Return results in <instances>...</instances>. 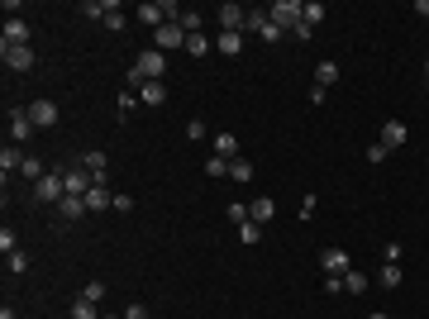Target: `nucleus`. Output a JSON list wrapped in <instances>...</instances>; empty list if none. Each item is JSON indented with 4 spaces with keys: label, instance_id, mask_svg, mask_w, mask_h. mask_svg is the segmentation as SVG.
Here are the masks:
<instances>
[{
    "label": "nucleus",
    "instance_id": "obj_12",
    "mask_svg": "<svg viewBox=\"0 0 429 319\" xmlns=\"http://www.w3.org/2000/svg\"><path fill=\"white\" fill-rule=\"evenodd\" d=\"M5 48H29V24L24 19H10L5 24Z\"/></svg>",
    "mask_w": 429,
    "mask_h": 319
},
{
    "label": "nucleus",
    "instance_id": "obj_29",
    "mask_svg": "<svg viewBox=\"0 0 429 319\" xmlns=\"http://www.w3.org/2000/svg\"><path fill=\"white\" fill-rule=\"evenodd\" d=\"M186 53L206 58V53H210V38H206V34H191V38H186Z\"/></svg>",
    "mask_w": 429,
    "mask_h": 319
},
{
    "label": "nucleus",
    "instance_id": "obj_34",
    "mask_svg": "<svg viewBox=\"0 0 429 319\" xmlns=\"http://www.w3.org/2000/svg\"><path fill=\"white\" fill-rule=\"evenodd\" d=\"M206 177H229V157H210L206 162Z\"/></svg>",
    "mask_w": 429,
    "mask_h": 319
},
{
    "label": "nucleus",
    "instance_id": "obj_21",
    "mask_svg": "<svg viewBox=\"0 0 429 319\" xmlns=\"http://www.w3.org/2000/svg\"><path fill=\"white\" fill-rule=\"evenodd\" d=\"M267 24H272V19H267V10H248V19H243V29H248V34H258V38L267 34Z\"/></svg>",
    "mask_w": 429,
    "mask_h": 319
},
{
    "label": "nucleus",
    "instance_id": "obj_26",
    "mask_svg": "<svg viewBox=\"0 0 429 319\" xmlns=\"http://www.w3.org/2000/svg\"><path fill=\"white\" fill-rule=\"evenodd\" d=\"M377 281H382V286H387V291H396V286H401V281H406V277H401V267H396V262H387V267H382V277H377Z\"/></svg>",
    "mask_w": 429,
    "mask_h": 319
},
{
    "label": "nucleus",
    "instance_id": "obj_38",
    "mask_svg": "<svg viewBox=\"0 0 429 319\" xmlns=\"http://www.w3.org/2000/svg\"><path fill=\"white\" fill-rule=\"evenodd\" d=\"M224 214H229L234 224H248V205H229V210H224Z\"/></svg>",
    "mask_w": 429,
    "mask_h": 319
},
{
    "label": "nucleus",
    "instance_id": "obj_4",
    "mask_svg": "<svg viewBox=\"0 0 429 319\" xmlns=\"http://www.w3.org/2000/svg\"><path fill=\"white\" fill-rule=\"evenodd\" d=\"M134 67L143 72V81H162V72H167V53L148 48V53H138V62H134Z\"/></svg>",
    "mask_w": 429,
    "mask_h": 319
},
{
    "label": "nucleus",
    "instance_id": "obj_5",
    "mask_svg": "<svg viewBox=\"0 0 429 319\" xmlns=\"http://www.w3.org/2000/svg\"><path fill=\"white\" fill-rule=\"evenodd\" d=\"M320 267H324V277H348V272H353V262H348V253H343V248H324V253H320Z\"/></svg>",
    "mask_w": 429,
    "mask_h": 319
},
{
    "label": "nucleus",
    "instance_id": "obj_10",
    "mask_svg": "<svg viewBox=\"0 0 429 319\" xmlns=\"http://www.w3.org/2000/svg\"><path fill=\"white\" fill-rule=\"evenodd\" d=\"M86 210H91V214H96V210H114V196H110L106 181H96V186L86 191Z\"/></svg>",
    "mask_w": 429,
    "mask_h": 319
},
{
    "label": "nucleus",
    "instance_id": "obj_24",
    "mask_svg": "<svg viewBox=\"0 0 429 319\" xmlns=\"http://www.w3.org/2000/svg\"><path fill=\"white\" fill-rule=\"evenodd\" d=\"M339 81V62H320L315 67V86H334Z\"/></svg>",
    "mask_w": 429,
    "mask_h": 319
},
{
    "label": "nucleus",
    "instance_id": "obj_14",
    "mask_svg": "<svg viewBox=\"0 0 429 319\" xmlns=\"http://www.w3.org/2000/svg\"><path fill=\"white\" fill-rule=\"evenodd\" d=\"M86 172H91V181H106V172H110V157L96 148V153H86V162H82Z\"/></svg>",
    "mask_w": 429,
    "mask_h": 319
},
{
    "label": "nucleus",
    "instance_id": "obj_30",
    "mask_svg": "<svg viewBox=\"0 0 429 319\" xmlns=\"http://www.w3.org/2000/svg\"><path fill=\"white\" fill-rule=\"evenodd\" d=\"M238 238H243V243H262V224H253V219L238 224Z\"/></svg>",
    "mask_w": 429,
    "mask_h": 319
},
{
    "label": "nucleus",
    "instance_id": "obj_7",
    "mask_svg": "<svg viewBox=\"0 0 429 319\" xmlns=\"http://www.w3.org/2000/svg\"><path fill=\"white\" fill-rule=\"evenodd\" d=\"M406 138H410V129H406L401 119H387V124H382V138H377V143H382V148L391 153V148H406Z\"/></svg>",
    "mask_w": 429,
    "mask_h": 319
},
{
    "label": "nucleus",
    "instance_id": "obj_22",
    "mask_svg": "<svg viewBox=\"0 0 429 319\" xmlns=\"http://www.w3.org/2000/svg\"><path fill=\"white\" fill-rule=\"evenodd\" d=\"M62 177H67V196H86L96 186V181H86V172H62Z\"/></svg>",
    "mask_w": 429,
    "mask_h": 319
},
{
    "label": "nucleus",
    "instance_id": "obj_1",
    "mask_svg": "<svg viewBox=\"0 0 429 319\" xmlns=\"http://www.w3.org/2000/svg\"><path fill=\"white\" fill-rule=\"evenodd\" d=\"M301 14H306V5H301V0H277V5L267 10V19H272L282 34H291V29L301 24Z\"/></svg>",
    "mask_w": 429,
    "mask_h": 319
},
{
    "label": "nucleus",
    "instance_id": "obj_31",
    "mask_svg": "<svg viewBox=\"0 0 429 319\" xmlns=\"http://www.w3.org/2000/svg\"><path fill=\"white\" fill-rule=\"evenodd\" d=\"M5 262H10V272H14V277H19V272H29V253H24V248H14Z\"/></svg>",
    "mask_w": 429,
    "mask_h": 319
},
{
    "label": "nucleus",
    "instance_id": "obj_17",
    "mask_svg": "<svg viewBox=\"0 0 429 319\" xmlns=\"http://www.w3.org/2000/svg\"><path fill=\"white\" fill-rule=\"evenodd\" d=\"M214 48H219V53H229V58H238V53H243V34H224V29H219Z\"/></svg>",
    "mask_w": 429,
    "mask_h": 319
},
{
    "label": "nucleus",
    "instance_id": "obj_32",
    "mask_svg": "<svg viewBox=\"0 0 429 319\" xmlns=\"http://www.w3.org/2000/svg\"><path fill=\"white\" fill-rule=\"evenodd\" d=\"M301 19H306V24L315 29V24L324 19V5H320V0H306V14H301Z\"/></svg>",
    "mask_w": 429,
    "mask_h": 319
},
{
    "label": "nucleus",
    "instance_id": "obj_8",
    "mask_svg": "<svg viewBox=\"0 0 429 319\" xmlns=\"http://www.w3.org/2000/svg\"><path fill=\"white\" fill-rule=\"evenodd\" d=\"M29 119H34V129H53V124H58V105H53V101H34V105H29Z\"/></svg>",
    "mask_w": 429,
    "mask_h": 319
},
{
    "label": "nucleus",
    "instance_id": "obj_41",
    "mask_svg": "<svg viewBox=\"0 0 429 319\" xmlns=\"http://www.w3.org/2000/svg\"><path fill=\"white\" fill-rule=\"evenodd\" d=\"M0 319H14V310H0Z\"/></svg>",
    "mask_w": 429,
    "mask_h": 319
},
{
    "label": "nucleus",
    "instance_id": "obj_13",
    "mask_svg": "<svg viewBox=\"0 0 429 319\" xmlns=\"http://www.w3.org/2000/svg\"><path fill=\"white\" fill-rule=\"evenodd\" d=\"M5 67L10 72H29L34 67V48H5Z\"/></svg>",
    "mask_w": 429,
    "mask_h": 319
},
{
    "label": "nucleus",
    "instance_id": "obj_2",
    "mask_svg": "<svg viewBox=\"0 0 429 319\" xmlns=\"http://www.w3.org/2000/svg\"><path fill=\"white\" fill-rule=\"evenodd\" d=\"M34 196L48 201V205H62V196H67V177H62V172H48L43 181H34Z\"/></svg>",
    "mask_w": 429,
    "mask_h": 319
},
{
    "label": "nucleus",
    "instance_id": "obj_19",
    "mask_svg": "<svg viewBox=\"0 0 429 319\" xmlns=\"http://www.w3.org/2000/svg\"><path fill=\"white\" fill-rule=\"evenodd\" d=\"M214 157H229L234 162L238 157V138L234 133H214Z\"/></svg>",
    "mask_w": 429,
    "mask_h": 319
},
{
    "label": "nucleus",
    "instance_id": "obj_11",
    "mask_svg": "<svg viewBox=\"0 0 429 319\" xmlns=\"http://www.w3.org/2000/svg\"><path fill=\"white\" fill-rule=\"evenodd\" d=\"M24 157H29V153H19V143H5V148H0V172H5V181H10V172L24 167Z\"/></svg>",
    "mask_w": 429,
    "mask_h": 319
},
{
    "label": "nucleus",
    "instance_id": "obj_36",
    "mask_svg": "<svg viewBox=\"0 0 429 319\" xmlns=\"http://www.w3.org/2000/svg\"><path fill=\"white\" fill-rule=\"evenodd\" d=\"M82 296H86V301H96V305H101V301H106V281H86V291H82Z\"/></svg>",
    "mask_w": 429,
    "mask_h": 319
},
{
    "label": "nucleus",
    "instance_id": "obj_23",
    "mask_svg": "<svg viewBox=\"0 0 429 319\" xmlns=\"http://www.w3.org/2000/svg\"><path fill=\"white\" fill-rule=\"evenodd\" d=\"M72 319H101V310H96V301H86V296H77V301H72Z\"/></svg>",
    "mask_w": 429,
    "mask_h": 319
},
{
    "label": "nucleus",
    "instance_id": "obj_3",
    "mask_svg": "<svg viewBox=\"0 0 429 319\" xmlns=\"http://www.w3.org/2000/svg\"><path fill=\"white\" fill-rule=\"evenodd\" d=\"M153 43H158V53H172V48H186V29L172 19V24H162V29H153Z\"/></svg>",
    "mask_w": 429,
    "mask_h": 319
},
{
    "label": "nucleus",
    "instance_id": "obj_16",
    "mask_svg": "<svg viewBox=\"0 0 429 319\" xmlns=\"http://www.w3.org/2000/svg\"><path fill=\"white\" fill-rule=\"evenodd\" d=\"M272 214H277V205H272V201H267V196H258V201H253V205H248V219H253V224H267V219H272Z\"/></svg>",
    "mask_w": 429,
    "mask_h": 319
},
{
    "label": "nucleus",
    "instance_id": "obj_27",
    "mask_svg": "<svg viewBox=\"0 0 429 319\" xmlns=\"http://www.w3.org/2000/svg\"><path fill=\"white\" fill-rule=\"evenodd\" d=\"M229 177H234V181H253V162L234 157V162H229Z\"/></svg>",
    "mask_w": 429,
    "mask_h": 319
},
{
    "label": "nucleus",
    "instance_id": "obj_20",
    "mask_svg": "<svg viewBox=\"0 0 429 319\" xmlns=\"http://www.w3.org/2000/svg\"><path fill=\"white\" fill-rule=\"evenodd\" d=\"M110 10H119V5H114V0H86V5H82V14H86V19H101V24H106Z\"/></svg>",
    "mask_w": 429,
    "mask_h": 319
},
{
    "label": "nucleus",
    "instance_id": "obj_40",
    "mask_svg": "<svg viewBox=\"0 0 429 319\" xmlns=\"http://www.w3.org/2000/svg\"><path fill=\"white\" fill-rule=\"evenodd\" d=\"M415 10H420V14H429V0H415Z\"/></svg>",
    "mask_w": 429,
    "mask_h": 319
},
{
    "label": "nucleus",
    "instance_id": "obj_43",
    "mask_svg": "<svg viewBox=\"0 0 429 319\" xmlns=\"http://www.w3.org/2000/svg\"><path fill=\"white\" fill-rule=\"evenodd\" d=\"M367 319H387V315H367Z\"/></svg>",
    "mask_w": 429,
    "mask_h": 319
},
{
    "label": "nucleus",
    "instance_id": "obj_42",
    "mask_svg": "<svg viewBox=\"0 0 429 319\" xmlns=\"http://www.w3.org/2000/svg\"><path fill=\"white\" fill-rule=\"evenodd\" d=\"M101 319H124V315H101Z\"/></svg>",
    "mask_w": 429,
    "mask_h": 319
},
{
    "label": "nucleus",
    "instance_id": "obj_37",
    "mask_svg": "<svg viewBox=\"0 0 429 319\" xmlns=\"http://www.w3.org/2000/svg\"><path fill=\"white\" fill-rule=\"evenodd\" d=\"M186 138H191V143H201V138H206V124H201V119H191V124H186Z\"/></svg>",
    "mask_w": 429,
    "mask_h": 319
},
{
    "label": "nucleus",
    "instance_id": "obj_18",
    "mask_svg": "<svg viewBox=\"0 0 429 319\" xmlns=\"http://www.w3.org/2000/svg\"><path fill=\"white\" fill-rule=\"evenodd\" d=\"M138 101H143V105H167V91H162V81H143Z\"/></svg>",
    "mask_w": 429,
    "mask_h": 319
},
{
    "label": "nucleus",
    "instance_id": "obj_39",
    "mask_svg": "<svg viewBox=\"0 0 429 319\" xmlns=\"http://www.w3.org/2000/svg\"><path fill=\"white\" fill-rule=\"evenodd\" d=\"M124 319H148V310H143V305H129V310H124Z\"/></svg>",
    "mask_w": 429,
    "mask_h": 319
},
{
    "label": "nucleus",
    "instance_id": "obj_6",
    "mask_svg": "<svg viewBox=\"0 0 429 319\" xmlns=\"http://www.w3.org/2000/svg\"><path fill=\"white\" fill-rule=\"evenodd\" d=\"M214 14H219V29H224V34H243V19H248L243 5H219Z\"/></svg>",
    "mask_w": 429,
    "mask_h": 319
},
{
    "label": "nucleus",
    "instance_id": "obj_35",
    "mask_svg": "<svg viewBox=\"0 0 429 319\" xmlns=\"http://www.w3.org/2000/svg\"><path fill=\"white\" fill-rule=\"evenodd\" d=\"M14 248H19V238H14V229H0V253H5V257H10V253H14Z\"/></svg>",
    "mask_w": 429,
    "mask_h": 319
},
{
    "label": "nucleus",
    "instance_id": "obj_9",
    "mask_svg": "<svg viewBox=\"0 0 429 319\" xmlns=\"http://www.w3.org/2000/svg\"><path fill=\"white\" fill-rule=\"evenodd\" d=\"M29 133H34L29 110H14V114H10V143H29Z\"/></svg>",
    "mask_w": 429,
    "mask_h": 319
},
{
    "label": "nucleus",
    "instance_id": "obj_33",
    "mask_svg": "<svg viewBox=\"0 0 429 319\" xmlns=\"http://www.w3.org/2000/svg\"><path fill=\"white\" fill-rule=\"evenodd\" d=\"M138 105H143V101H138L134 91H119V114H134Z\"/></svg>",
    "mask_w": 429,
    "mask_h": 319
},
{
    "label": "nucleus",
    "instance_id": "obj_15",
    "mask_svg": "<svg viewBox=\"0 0 429 319\" xmlns=\"http://www.w3.org/2000/svg\"><path fill=\"white\" fill-rule=\"evenodd\" d=\"M58 214H62V219H82V214H91V210H86V196H62Z\"/></svg>",
    "mask_w": 429,
    "mask_h": 319
},
{
    "label": "nucleus",
    "instance_id": "obj_44",
    "mask_svg": "<svg viewBox=\"0 0 429 319\" xmlns=\"http://www.w3.org/2000/svg\"><path fill=\"white\" fill-rule=\"evenodd\" d=\"M425 81H429V62H425Z\"/></svg>",
    "mask_w": 429,
    "mask_h": 319
},
{
    "label": "nucleus",
    "instance_id": "obj_28",
    "mask_svg": "<svg viewBox=\"0 0 429 319\" xmlns=\"http://www.w3.org/2000/svg\"><path fill=\"white\" fill-rule=\"evenodd\" d=\"M343 291H353V296H363V291H367V277H363V272L353 267V272L343 277Z\"/></svg>",
    "mask_w": 429,
    "mask_h": 319
},
{
    "label": "nucleus",
    "instance_id": "obj_25",
    "mask_svg": "<svg viewBox=\"0 0 429 319\" xmlns=\"http://www.w3.org/2000/svg\"><path fill=\"white\" fill-rule=\"evenodd\" d=\"M19 177H29V181H43V177H48V167H43L38 157H24V167H19Z\"/></svg>",
    "mask_w": 429,
    "mask_h": 319
}]
</instances>
